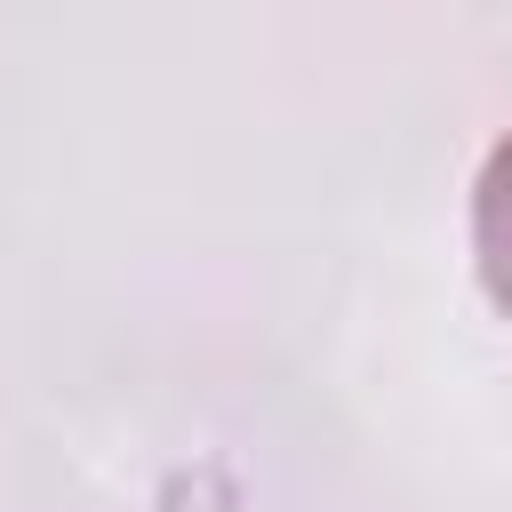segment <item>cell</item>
Listing matches in <instances>:
<instances>
[{
    "label": "cell",
    "mask_w": 512,
    "mask_h": 512,
    "mask_svg": "<svg viewBox=\"0 0 512 512\" xmlns=\"http://www.w3.org/2000/svg\"><path fill=\"white\" fill-rule=\"evenodd\" d=\"M472 256H480V280H488L496 312L512 320V136L488 152V168L472 184Z\"/></svg>",
    "instance_id": "obj_1"
}]
</instances>
